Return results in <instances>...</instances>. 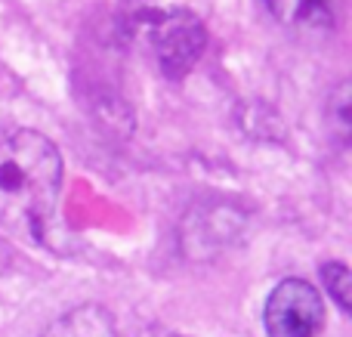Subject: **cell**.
<instances>
[{"label": "cell", "instance_id": "1", "mask_svg": "<svg viewBox=\"0 0 352 337\" xmlns=\"http://www.w3.org/2000/svg\"><path fill=\"white\" fill-rule=\"evenodd\" d=\"M62 155L37 130L0 136V226L25 241H43L56 220Z\"/></svg>", "mask_w": 352, "mask_h": 337}, {"label": "cell", "instance_id": "2", "mask_svg": "<svg viewBox=\"0 0 352 337\" xmlns=\"http://www.w3.org/2000/svg\"><path fill=\"white\" fill-rule=\"evenodd\" d=\"M148 43L155 50L161 72L170 80H182L207 47V28L192 10L173 6L148 16Z\"/></svg>", "mask_w": 352, "mask_h": 337}, {"label": "cell", "instance_id": "3", "mask_svg": "<svg viewBox=\"0 0 352 337\" xmlns=\"http://www.w3.org/2000/svg\"><path fill=\"white\" fill-rule=\"evenodd\" d=\"M324 325V301L316 285L303 279H285L266 301L269 337H316Z\"/></svg>", "mask_w": 352, "mask_h": 337}, {"label": "cell", "instance_id": "4", "mask_svg": "<svg viewBox=\"0 0 352 337\" xmlns=\"http://www.w3.org/2000/svg\"><path fill=\"white\" fill-rule=\"evenodd\" d=\"M269 16L297 34H331L337 0H263Z\"/></svg>", "mask_w": 352, "mask_h": 337}, {"label": "cell", "instance_id": "5", "mask_svg": "<svg viewBox=\"0 0 352 337\" xmlns=\"http://www.w3.org/2000/svg\"><path fill=\"white\" fill-rule=\"evenodd\" d=\"M41 337H118L115 316L99 303L68 309L62 319H56Z\"/></svg>", "mask_w": 352, "mask_h": 337}, {"label": "cell", "instance_id": "6", "mask_svg": "<svg viewBox=\"0 0 352 337\" xmlns=\"http://www.w3.org/2000/svg\"><path fill=\"white\" fill-rule=\"evenodd\" d=\"M322 279L328 285V294L340 303V309L352 307V276L343 263H324L322 266Z\"/></svg>", "mask_w": 352, "mask_h": 337}, {"label": "cell", "instance_id": "7", "mask_svg": "<svg viewBox=\"0 0 352 337\" xmlns=\"http://www.w3.org/2000/svg\"><path fill=\"white\" fill-rule=\"evenodd\" d=\"M331 111H334V124H337V133L346 140L349 133V84H340L334 93V99H331Z\"/></svg>", "mask_w": 352, "mask_h": 337}, {"label": "cell", "instance_id": "8", "mask_svg": "<svg viewBox=\"0 0 352 337\" xmlns=\"http://www.w3.org/2000/svg\"><path fill=\"white\" fill-rule=\"evenodd\" d=\"M140 337H179V334L167 331V328H148V331H142Z\"/></svg>", "mask_w": 352, "mask_h": 337}]
</instances>
